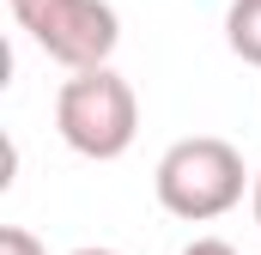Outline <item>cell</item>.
<instances>
[{
  "label": "cell",
  "instance_id": "cell-1",
  "mask_svg": "<svg viewBox=\"0 0 261 255\" xmlns=\"http://www.w3.org/2000/svg\"><path fill=\"white\" fill-rule=\"evenodd\" d=\"M152 189H158V207L170 219H189V225H206V219H225L243 189H255V176L243 170V152L219 134H189L176 140L158 170H152Z\"/></svg>",
  "mask_w": 261,
  "mask_h": 255
},
{
  "label": "cell",
  "instance_id": "cell-2",
  "mask_svg": "<svg viewBox=\"0 0 261 255\" xmlns=\"http://www.w3.org/2000/svg\"><path fill=\"white\" fill-rule=\"evenodd\" d=\"M55 134L79 158H122L140 134V97L116 67H97V73H73L61 91H55Z\"/></svg>",
  "mask_w": 261,
  "mask_h": 255
},
{
  "label": "cell",
  "instance_id": "cell-3",
  "mask_svg": "<svg viewBox=\"0 0 261 255\" xmlns=\"http://www.w3.org/2000/svg\"><path fill=\"white\" fill-rule=\"evenodd\" d=\"M12 18L67 73L110 67L116 43H122V18H116L110 0H24V6H12Z\"/></svg>",
  "mask_w": 261,
  "mask_h": 255
},
{
  "label": "cell",
  "instance_id": "cell-4",
  "mask_svg": "<svg viewBox=\"0 0 261 255\" xmlns=\"http://www.w3.org/2000/svg\"><path fill=\"white\" fill-rule=\"evenodd\" d=\"M225 43L237 61L261 67V0H231L225 6Z\"/></svg>",
  "mask_w": 261,
  "mask_h": 255
},
{
  "label": "cell",
  "instance_id": "cell-5",
  "mask_svg": "<svg viewBox=\"0 0 261 255\" xmlns=\"http://www.w3.org/2000/svg\"><path fill=\"white\" fill-rule=\"evenodd\" d=\"M0 255H49L37 243V231H24V225H0Z\"/></svg>",
  "mask_w": 261,
  "mask_h": 255
},
{
  "label": "cell",
  "instance_id": "cell-6",
  "mask_svg": "<svg viewBox=\"0 0 261 255\" xmlns=\"http://www.w3.org/2000/svg\"><path fill=\"white\" fill-rule=\"evenodd\" d=\"M182 255H237V249H231L225 237H195V243H189Z\"/></svg>",
  "mask_w": 261,
  "mask_h": 255
},
{
  "label": "cell",
  "instance_id": "cell-7",
  "mask_svg": "<svg viewBox=\"0 0 261 255\" xmlns=\"http://www.w3.org/2000/svg\"><path fill=\"white\" fill-rule=\"evenodd\" d=\"M249 207H255V225H261V170H255V189H249Z\"/></svg>",
  "mask_w": 261,
  "mask_h": 255
},
{
  "label": "cell",
  "instance_id": "cell-8",
  "mask_svg": "<svg viewBox=\"0 0 261 255\" xmlns=\"http://www.w3.org/2000/svg\"><path fill=\"white\" fill-rule=\"evenodd\" d=\"M73 255H122V249H103V243H85V249H73Z\"/></svg>",
  "mask_w": 261,
  "mask_h": 255
},
{
  "label": "cell",
  "instance_id": "cell-9",
  "mask_svg": "<svg viewBox=\"0 0 261 255\" xmlns=\"http://www.w3.org/2000/svg\"><path fill=\"white\" fill-rule=\"evenodd\" d=\"M12 6H24V0H12Z\"/></svg>",
  "mask_w": 261,
  "mask_h": 255
}]
</instances>
